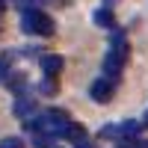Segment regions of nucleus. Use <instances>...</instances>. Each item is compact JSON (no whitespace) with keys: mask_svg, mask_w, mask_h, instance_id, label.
<instances>
[{"mask_svg":"<svg viewBox=\"0 0 148 148\" xmlns=\"http://www.w3.org/2000/svg\"><path fill=\"white\" fill-rule=\"evenodd\" d=\"M51 148H56V145H51Z\"/></svg>","mask_w":148,"mask_h":148,"instance_id":"18","label":"nucleus"},{"mask_svg":"<svg viewBox=\"0 0 148 148\" xmlns=\"http://www.w3.org/2000/svg\"><path fill=\"white\" fill-rule=\"evenodd\" d=\"M0 9H3V0H0Z\"/></svg>","mask_w":148,"mask_h":148,"instance_id":"17","label":"nucleus"},{"mask_svg":"<svg viewBox=\"0 0 148 148\" xmlns=\"http://www.w3.org/2000/svg\"><path fill=\"white\" fill-rule=\"evenodd\" d=\"M6 86L15 95H21V92H27V77L24 74H12V77H6Z\"/></svg>","mask_w":148,"mask_h":148,"instance_id":"8","label":"nucleus"},{"mask_svg":"<svg viewBox=\"0 0 148 148\" xmlns=\"http://www.w3.org/2000/svg\"><path fill=\"white\" fill-rule=\"evenodd\" d=\"M62 65H65L62 56H56V53H45L42 56V71L45 74H53V77H56V74L62 71Z\"/></svg>","mask_w":148,"mask_h":148,"instance_id":"5","label":"nucleus"},{"mask_svg":"<svg viewBox=\"0 0 148 148\" xmlns=\"http://www.w3.org/2000/svg\"><path fill=\"white\" fill-rule=\"evenodd\" d=\"M125 53H119L116 51V47H110V51H107V56H104V77L107 80H113V83H119V77H121V68H125Z\"/></svg>","mask_w":148,"mask_h":148,"instance_id":"2","label":"nucleus"},{"mask_svg":"<svg viewBox=\"0 0 148 148\" xmlns=\"http://www.w3.org/2000/svg\"><path fill=\"white\" fill-rule=\"evenodd\" d=\"M33 113H36L33 95H30V92H21V95L15 98V116H18V119H30Z\"/></svg>","mask_w":148,"mask_h":148,"instance_id":"4","label":"nucleus"},{"mask_svg":"<svg viewBox=\"0 0 148 148\" xmlns=\"http://www.w3.org/2000/svg\"><path fill=\"white\" fill-rule=\"evenodd\" d=\"M65 136H68L71 142H77V139H83V136H86V127H83V125H74V121H71L68 130H65Z\"/></svg>","mask_w":148,"mask_h":148,"instance_id":"11","label":"nucleus"},{"mask_svg":"<svg viewBox=\"0 0 148 148\" xmlns=\"http://www.w3.org/2000/svg\"><path fill=\"white\" fill-rule=\"evenodd\" d=\"M21 30L30 36H53V18L45 15L42 9H24L21 12Z\"/></svg>","mask_w":148,"mask_h":148,"instance_id":"1","label":"nucleus"},{"mask_svg":"<svg viewBox=\"0 0 148 148\" xmlns=\"http://www.w3.org/2000/svg\"><path fill=\"white\" fill-rule=\"evenodd\" d=\"M36 3H39V0H18V6H21V9H33Z\"/></svg>","mask_w":148,"mask_h":148,"instance_id":"15","label":"nucleus"},{"mask_svg":"<svg viewBox=\"0 0 148 148\" xmlns=\"http://www.w3.org/2000/svg\"><path fill=\"white\" fill-rule=\"evenodd\" d=\"M0 148H24V142H21L18 136H6L3 142H0Z\"/></svg>","mask_w":148,"mask_h":148,"instance_id":"13","label":"nucleus"},{"mask_svg":"<svg viewBox=\"0 0 148 148\" xmlns=\"http://www.w3.org/2000/svg\"><path fill=\"white\" fill-rule=\"evenodd\" d=\"M145 125H148V113H145Z\"/></svg>","mask_w":148,"mask_h":148,"instance_id":"16","label":"nucleus"},{"mask_svg":"<svg viewBox=\"0 0 148 148\" xmlns=\"http://www.w3.org/2000/svg\"><path fill=\"white\" fill-rule=\"evenodd\" d=\"M92 21L98 24V27H107V30H113V27H116V21H113V12H110V6H104V9H95Z\"/></svg>","mask_w":148,"mask_h":148,"instance_id":"6","label":"nucleus"},{"mask_svg":"<svg viewBox=\"0 0 148 148\" xmlns=\"http://www.w3.org/2000/svg\"><path fill=\"white\" fill-rule=\"evenodd\" d=\"M145 125H139V121H133V119H127V121H121L119 125V130H121V139H133V136H139V130H142Z\"/></svg>","mask_w":148,"mask_h":148,"instance_id":"7","label":"nucleus"},{"mask_svg":"<svg viewBox=\"0 0 148 148\" xmlns=\"http://www.w3.org/2000/svg\"><path fill=\"white\" fill-rule=\"evenodd\" d=\"M101 139H121L119 125H104V127H101Z\"/></svg>","mask_w":148,"mask_h":148,"instance_id":"12","label":"nucleus"},{"mask_svg":"<svg viewBox=\"0 0 148 148\" xmlns=\"http://www.w3.org/2000/svg\"><path fill=\"white\" fill-rule=\"evenodd\" d=\"M113 92H116V83H113V80H107V77H98V80L89 86L92 101H98V104H107L110 98H113Z\"/></svg>","mask_w":148,"mask_h":148,"instance_id":"3","label":"nucleus"},{"mask_svg":"<svg viewBox=\"0 0 148 148\" xmlns=\"http://www.w3.org/2000/svg\"><path fill=\"white\" fill-rule=\"evenodd\" d=\"M74 148H98V145H95L92 139H86V136H83V139H77V142H74Z\"/></svg>","mask_w":148,"mask_h":148,"instance_id":"14","label":"nucleus"},{"mask_svg":"<svg viewBox=\"0 0 148 148\" xmlns=\"http://www.w3.org/2000/svg\"><path fill=\"white\" fill-rule=\"evenodd\" d=\"M12 59H15V56H12L9 51L0 56V83H6V74H9V68H12Z\"/></svg>","mask_w":148,"mask_h":148,"instance_id":"10","label":"nucleus"},{"mask_svg":"<svg viewBox=\"0 0 148 148\" xmlns=\"http://www.w3.org/2000/svg\"><path fill=\"white\" fill-rule=\"evenodd\" d=\"M39 92L42 95H56L59 92V80L53 77V74H47V77L42 80V86H39Z\"/></svg>","mask_w":148,"mask_h":148,"instance_id":"9","label":"nucleus"}]
</instances>
